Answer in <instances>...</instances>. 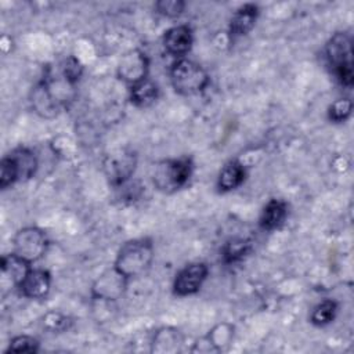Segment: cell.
Instances as JSON below:
<instances>
[{
  "mask_svg": "<svg viewBox=\"0 0 354 354\" xmlns=\"http://www.w3.org/2000/svg\"><path fill=\"white\" fill-rule=\"evenodd\" d=\"M245 176H246V171L243 165L239 160H230L223 166L218 174L217 185L220 191H224V192L232 191L243 183Z\"/></svg>",
  "mask_w": 354,
  "mask_h": 354,
  "instance_id": "17",
  "label": "cell"
},
{
  "mask_svg": "<svg viewBox=\"0 0 354 354\" xmlns=\"http://www.w3.org/2000/svg\"><path fill=\"white\" fill-rule=\"evenodd\" d=\"M153 260V243L148 238L127 241L118 252L113 268L127 279L141 275Z\"/></svg>",
  "mask_w": 354,
  "mask_h": 354,
  "instance_id": "1",
  "label": "cell"
},
{
  "mask_svg": "<svg viewBox=\"0 0 354 354\" xmlns=\"http://www.w3.org/2000/svg\"><path fill=\"white\" fill-rule=\"evenodd\" d=\"M250 250V243L246 239H241V238H234L230 239L224 248H223V260L227 264H234L239 260H242Z\"/></svg>",
  "mask_w": 354,
  "mask_h": 354,
  "instance_id": "19",
  "label": "cell"
},
{
  "mask_svg": "<svg viewBox=\"0 0 354 354\" xmlns=\"http://www.w3.org/2000/svg\"><path fill=\"white\" fill-rule=\"evenodd\" d=\"M351 111H353V102L351 100L348 98H339L336 100L328 109V118L332 120V122H336V123H340V122H344L350 115H351Z\"/></svg>",
  "mask_w": 354,
  "mask_h": 354,
  "instance_id": "21",
  "label": "cell"
},
{
  "mask_svg": "<svg viewBox=\"0 0 354 354\" xmlns=\"http://www.w3.org/2000/svg\"><path fill=\"white\" fill-rule=\"evenodd\" d=\"M336 313H337L336 301L330 299H325L313 308L310 321L317 326H324L335 319Z\"/></svg>",
  "mask_w": 354,
  "mask_h": 354,
  "instance_id": "20",
  "label": "cell"
},
{
  "mask_svg": "<svg viewBox=\"0 0 354 354\" xmlns=\"http://www.w3.org/2000/svg\"><path fill=\"white\" fill-rule=\"evenodd\" d=\"M194 36L188 25H176L165 32L163 46L174 57L183 58L192 47Z\"/></svg>",
  "mask_w": 354,
  "mask_h": 354,
  "instance_id": "10",
  "label": "cell"
},
{
  "mask_svg": "<svg viewBox=\"0 0 354 354\" xmlns=\"http://www.w3.org/2000/svg\"><path fill=\"white\" fill-rule=\"evenodd\" d=\"M288 214L286 203L281 199H271L264 206L261 214H260V227L266 231L277 230L282 225Z\"/></svg>",
  "mask_w": 354,
  "mask_h": 354,
  "instance_id": "16",
  "label": "cell"
},
{
  "mask_svg": "<svg viewBox=\"0 0 354 354\" xmlns=\"http://www.w3.org/2000/svg\"><path fill=\"white\" fill-rule=\"evenodd\" d=\"M39 348V342L28 335H21L15 336L11 339L10 346L7 351H14V353H36Z\"/></svg>",
  "mask_w": 354,
  "mask_h": 354,
  "instance_id": "22",
  "label": "cell"
},
{
  "mask_svg": "<svg viewBox=\"0 0 354 354\" xmlns=\"http://www.w3.org/2000/svg\"><path fill=\"white\" fill-rule=\"evenodd\" d=\"M0 268H1L3 283L8 282L12 286L18 288L32 267H30V263L25 261L24 259L18 257L14 253H10L1 257Z\"/></svg>",
  "mask_w": 354,
  "mask_h": 354,
  "instance_id": "13",
  "label": "cell"
},
{
  "mask_svg": "<svg viewBox=\"0 0 354 354\" xmlns=\"http://www.w3.org/2000/svg\"><path fill=\"white\" fill-rule=\"evenodd\" d=\"M44 324L47 328L53 330H62V329H68V325L71 324V321L58 313H50L44 317Z\"/></svg>",
  "mask_w": 354,
  "mask_h": 354,
  "instance_id": "26",
  "label": "cell"
},
{
  "mask_svg": "<svg viewBox=\"0 0 354 354\" xmlns=\"http://www.w3.org/2000/svg\"><path fill=\"white\" fill-rule=\"evenodd\" d=\"M59 72H61V75H62L66 80H69L72 84H75V83H77V80L80 79L82 72H83V68H82L80 62H79L75 57H69V58H66V59L61 64Z\"/></svg>",
  "mask_w": 354,
  "mask_h": 354,
  "instance_id": "24",
  "label": "cell"
},
{
  "mask_svg": "<svg viewBox=\"0 0 354 354\" xmlns=\"http://www.w3.org/2000/svg\"><path fill=\"white\" fill-rule=\"evenodd\" d=\"M158 84L149 77H145L130 86V100L137 106L151 105L158 98Z\"/></svg>",
  "mask_w": 354,
  "mask_h": 354,
  "instance_id": "18",
  "label": "cell"
},
{
  "mask_svg": "<svg viewBox=\"0 0 354 354\" xmlns=\"http://www.w3.org/2000/svg\"><path fill=\"white\" fill-rule=\"evenodd\" d=\"M17 181H18V176H17L14 163L7 155H4L0 163V187L6 189L7 187L12 185Z\"/></svg>",
  "mask_w": 354,
  "mask_h": 354,
  "instance_id": "25",
  "label": "cell"
},
{
  "mask_svg": "<svg viewBox=\"0 0 354 354\" xmlns=\"http://www.w3.org/2000/svg\"><path fill=\"white\" fill-rule=\"evenodd\" d=\"M259 17V7L256 4H243L232 15L230 22V36L232 39L241 37L252 30Z\"/></svg>",
  "mask_w": 354,
  "mask_h": 354,
  "instance_id": "14",
  "label": "cell"
},
{
  "mask_svg": "<svg viewBox=\"0 0 354 354\" xmlns=\"http://www.w3.org/2000/svg\"><path fill=\"white\" fill-rule=\"evenodd\" d=\"M325 57L336 77L343 86L350 87L354 80L351 37L346 32L335 33L325 47Z\"/></svg>",
  "mask_w": 354,
  "mask_h": 354,
  "instance_id": "2",
  "label": "cell"
},
{
  "mask_svg": "<svg viewBox=\"0 0 354 354\" xmlns=\"http://www.w3.org/2000/svg\"><path fill=\"white\" fill-rule=\"evenodd\" d=\"M51 286V277L48 271L41 268H30L21 285V293L28 299H44Z\"/></svg>",
  "mask_w": 354,
  "mask_h": 354,
  "instance_id": "11",
  "label": "cell"
},
{
  "mask_svg": "<svg viewBox=\"0 0 354 354\" xmlns=\"http://www.w3.org/2000/svg\"><path fill=\"white\" fill-rule=\"evenodd\" d=\"M185 8V3L181 0H160L155 3V10L163 17L177 18L183 14Z\"/></svg>",
  "mask_w": 354,
  "mask_h": 354,
  "instance_id": "23",
  "label": "cell"
},
{
  "mask_svg": "<svg viewBox=\"0 0 354 354\" xmlns=\"http://www.w3.org/2000/svg\"><path fill=\"white\" fill-rule=\"evenodd\" d=\"M47 246V235L37 227H24L12 238V253L30 264L44 256Z\"/></svg>",
  "mask_w": 354,
  "mask_h": 354,
  "instance_id": "5",
  "label": "cell"
},
{
  "mask_svg": "<svg viewBox=\"0 0 354 354\" xmlns=\"http://www.w3.org/2000/svg\"><path fill=\"white\" fill-rule=\"evenodd\" d=\"M7 156L14 163L18 181H26L35 176L37 169V158L29 148L17 147L10 153H7Z\"/></svg>",
  "mask_w": 354,
  "mask_h": 354,
  "instance_id": "15",
  "label": "cell"
},
{
  "mask_svg": "<svg viewBox=\"0 0 354 354\" xmlns=\"http://www.w3.org/2000/svg\"><path fill=\"white\" fill-rule=\"evenodd\" d=\"M137 165V155L131 149H118L106 155L104 160V171L109 183L115 187L126 184L133 176Z\"/></svg>",
  "mask_w": 354,
  "mask_h": 354,
  "instance_id": "6",
  "label": "cell"
},
{
  "mask_svg": "<svg viewBox=\"0 0 354 354\" xmlns=\"http://www.w3.org/2000/svg\"><path fill=\"white\" fill-rule=\"evenodd\" d=\"M170 82L176 93L192 95L207 87L209 75L199 64L187 58H178L170 68Z\"/></svg>",
  "mask_w": 354,
  "mask_h": 354,
  "instance_id": "3",
  "label": "cell"
},
{
  "mask_svg": "<svg viewBox=\"0 0 354 354\" xmlns=\"http://www.w3.org/2000/svg\"><path fill=\"white\" fill-rule=\"evenodd\" d=\"M192 173V160L187 156L159 162L152 174L153 185L162 192H174L183 188Z\"/></svg>",
  "mask_w": 354,
  "mask_h": 354,
  "instance_id": "4",
  "label": "cell"
},
{
  "mask_svg": "<svg viewBox=\"0 0 354 354\" xmlns=\"http://www.w3.org/2000/svg\"><path fill=\"white\" fill-rule=\"evenodd\" d=\"M32 109L41 118H54L62 105L53 97L44 80H40L30 93Z\"/></svg>",
  "mask_w": 354,
  "mask_h": 354,
  "instance_id": "12",
  "label": "cell"
},
{
  "mask_svg": "<svg viewBox=\"0 0 354 354\" xmlns=\"http://www.w3.org/2000/svg\"><path fill=\"white\" fill-rule=\"evenodd\" d=\"M148 58L140 50L124 54L118 65V76L130 86L148 77Z\"/></svg>",
  "mask_w": 354,
  "mask_h": 354,
  "instance_id": "9",
  "label": "cell"
},
{
  "mask_svg": "<svg viewBox=\"0 0 354 354\" xmlns=\"http://www.w3.org/2000/svg\"><path fill=\"white\" fill-rule=\"evenodd\" d=\"M209 274L205 263H191L180 270L173 282V292L177 296H189L196 293Z\"/></svg>",
  "mask_w": 354,
  "mask_h": 354,
  "instance_id": "7",
  "label": "cell"
},
{
  "mask_svg": "<svg viewBox=\"0 0 354 354\" xmlns=\"http://www.w3.org/2000/svg\"><path fill=\"white\" fill-rule=\"evenodd\" d=\"M127 278L123 277L119 271L115 268L106 270L104 274H101L91 288L93 299H104L109 301H116L126 289Z\"/></svg>",
  "mask_w": 354,
  "mask_h": 354,
  "instance_id": "8",
  "label": "cell"
}]
</instances>
